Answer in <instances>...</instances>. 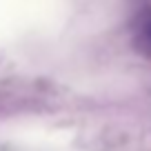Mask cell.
<instances>
[{
    "label": "cell",
    "instance_id": "obj_1",
    "mask_svg": "<svg viewBox=\"0 0 151 151\" xmlns=\"http://www.w3.org/2000/svg\"><path fill=\"white\" fill-rule=\"evenodd\" d=\"M133 38H136L138 51L151 56V9H142L133 24Z\"/></svg>",
    "mask_w": 151,
    "mask_h": 151
}]
</instances>
